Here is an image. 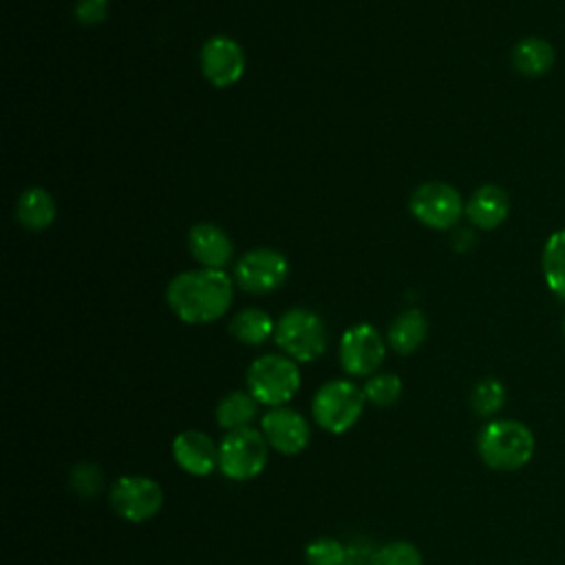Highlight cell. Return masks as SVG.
Wrapping results in <instances>:
<instances>
[{"label": "cell", "instance_id": "1", "mask_svg": "<svg viewBox=\"0 0 565 565\" xmlns=\"http://www.w3.org/2000/svg\"><path fill=\"white\" fill-rule=\"evenodd\" d=\"M234 298L232 280L223 269L177 274L166 289L172 313L188 324H207L225 316Z\"/></svg>", "mask_w": 565, "mask_h": 565}, {"label": "cell", "instance_id": "2", "mask_svg": "<svg viewBox=\"0 0 565 565\" xmlns=\"http://www.w3.org/2000/svg\"><path fill=\"white\" fill-rule=\"evenodd\" d=\"M534 450V433L519 419H492L477 435L479 459L499 472H512L527 466Z\"/></svg>", "mask_w": 565, "mask_h": 565}, {"label": "cell", "instance_id": "3", "mask_svg": "<svg viewBox=\"0 0 565 565\" xmlns=\"http://www.w3.org/2000/svg\"><path fill=\"white\" fill-rule=\"evenodd\" d=\"M245 382L258 404L276 408L296 397L300 388V369L298 362L287 355L265 353L247 366Z\"/></svg>", "mask_w": 565, "mask_h": 565}, {"label": "cell", "instance_id": "4", "mask_svg": "<svg viewBox=\"0 0 565 565\" xmlns=\"http://www.w3.org/2000/svg\"><path fill=\"white\" fill-rule=\"evenodd\" d=\"M364 391L351 380H329L316 391L311 399V415L322 430L342 435L358 424L364 413Z\"/></svg>", "mask_w": 565, "mask_h": 565}, {"label": "cell", "instance_id": "5", "mask_svg": "<svg viewBox=\"0 0 565 565\" xmlns=\"http://www.w3.org/2000/svg\"><path fill=\"white\" fill-rule=\"evenodd\" d=\"M276 344L294 362L318 360L329 344V333L324 320L309 309H289L280 316L274 331Z\"/></svg>", "mask_w": 565, "mask_h": 565}, {"label": "cell", "instance_id": "6", "mask_svg": "<svg viewBox=\"0 0 565 565\" xmlns=\"http://www.w3.org/2000/svg\"><path fill=\"white\" fill-rule=\"evenodd\" d=\"M269 457V444L260 428H241L225 433L218 444V470L230 481L256 479Z\"/></svg>", "mask_w": 565, "mask_h": 565}, {"label": "cell", "instance_id": "7", "mask_svg": "<svg viewBox=\"0 0 565 565\" xmlns=\"http://www.w3.org/2000/svg\"><path fill=\"white\" fill-rule=\"evenodd\" d=\"M115 514L128 523H143L159 514L163 505L161 486L143 475H124L108 490Z\"/></svg>", "mask_w": 565, "mask_h": 565}, {"label": "cell", "instance_id": "8", "mask_svg": "<svg viewBox=\"0 0 565 565\" xmlns=\"http://www.w3.org/2000/svg\"><path fill=\"white\" fill-rule=\"evenodd\" d=\"M411 214L426 227L433 230H448L452 227L459 216L466 212L461 194L444 183V181H428L422 183L408 201Z\"/></svg>", "mask_w": 565, "mask_h": 565}, {"label": "cell", "instance_id": "9", "mask_svg": "<svg viewBox=\"0 0 565 565\" xmlns=\"http://www.w3.org/2000/svg\"><path fill=\"white\" fill-rule=\"evenodd\" d=\"M338 355L344 373L353 377H371L384 362L386 344L373 324L360 322L342 333Z\"/></svg>", "mask_w": 565, "mask_h": 565}, {"label": "cell", "instance_id": "10", "mask_svg": "<svg viewBox=\"0 0 565 565\" xmlns=\"http://www.w3.org/2000/svg\"><path fill=\"white\" fill-rule=\"evenodd\" d=\"M234 276L241 289L249 294H269L287 280L289 263L271 247H256L238 258Z\"/></svg>", "mask_w": 565, "mask_h": 565}, {"label": "cell", "instance_id": "11", "mask_svg": "<svg viewBox=\"0 0 565 565\" xmlns=\"http://www.w3.org/2000/svg\"><path fill=\"white\" fill-rule=\"evenodd\" d=\"M260 433L265 435L269 448H274L278 455L294 457L302 452L309 446L311 428L302 413L289 406H276L269 408L260 417Z\"/></svg>", "mask_w": 565, "mask_h": 565}, {"label": "cell", "instance_id": "12", "mask_svg": "<svg viewBox=\"0 0 565 565\" xmlns=\"http://www.w3.org/2000/svg\"><path fill=\"white\" fill-rule=\"evenodd\" d=\"M245 64L243 46L227 35H214L201 46V73L216 88L236 84L245 73Z\"/></svg>", "mask_w": 565, "mask_h": 565}, {"label": "cell", "instance_id": "13", "mask_svg": "<svg viewBox=\"0 0 565 565\" xmlns=\"http://www.w3.org/2000/svg\"><path fill=\"white\" fill-rule=\"evenodd\" d=\"M172 459L183 472L207 477L218 468V446L203 430H183L172 439Z\"/></svg>", "mask_w": 565, "mask_h": 565}, {"label": "cell", "instance_id": "14", "mask_svg": "<svg viewBox=\"0 0 565 565\" xmlns=\"http://www.w3.org/2000/svg\"><path fill=\"white\" fill-rule=\"evenodd\" d=\"M188 249L205 269H223L234 254L230 236L212 223H196L190 227Z\"/></svg>", "mask_w": 565, "mask_h": 565}, {"label": "cell", "instance_id": "15", "mask_svg": "<svg viewBox=\"0 0 565 565\" xmlns=\"http://www.w3.org/2000/svg\"><path fill=\"white\" fill-rule=\"evenodd\" d=\"M510 212V196L503 188L494 183H486L472 192L470 201L466 203V216L479 230H494L499 227Z\"/></svg>", "mask_w": 565, "mask_h": 565}, {"label": "cell", "instance_id": "16", "mask_svg": "<svg viewBox=\"0 0 565 565\" xmlns=\"http://www.w3.org/2000/svg\"><path fill=\"white\" fill-rule=\"evenodd\" d=\"M554 62V46L545 38H523L512 49V66L523 77H541L552 71Z\"/></svg>", "mask_w": 565, "mask_h": 565}, {"label": "cell", "instance_id": "17", "mask_svg": "<svg viewBox=\"0 0 565 565\" xmlns=\"http://www.w3.org/2000/svg\"><path fill=\"white\" fill-rule=\"evenodd\" d=\"M428 335V320L419 309L402 311L388 327V347L399 355H411Z\"/></svg>", "mask_w": 565, "mask_h": 565}, {"label": "cell", "instance_id": "18", "mask_svg": "<svg viewBox=\"0 0 565 565\" xmlns=\"http://www.w3.org/2000/svg\"><path fill=\"white\" fill-rule=\"evenodd\" d=\"M15 216L22 227L31 232H40L53 223L55 201L44 188H29L18 196Z\"/></svg>", "mask_w": 565, "mask_h": 565}, {"label": "cell", "instance_id": "19", "mask_svg": "<svg viewBox=\"0 0 565 565\" xmlns=\"http://www.w3.org/2000/svg\"><path fill=\"white\" fill-rule=\"evenodd\" d=\"M258 406L260 404L254 399L249 391H232L221 397V402L216 404L214 417L223 430L232 433V430L247 428L256 419Z\"/></svg>", "mask_w": 565, "mask_h": 565}, {"label": "cell", "instance_id": "20", "mask_svg": "<svg viewBox=\"0 0 565 565\" xmlns=\"http://www.w3.org/2000/svg\"><path fill=\"white\" fill-rule=\"evenodd\" d=\"M230 335L247 347H258L263 344L269 335H274L276 331V322L271 320L269 313H265L258 307H247L241 309L238 313H234V318L230 320L227 327Z\"/></svg>", "mask_w": 565, "mask_h": 565}, {"label": "cell", "instance_id": "21", "mask_svg": "<svg viewBox=\"0 0 565 565\" xmlns=\"http://www.w3.org/2000/svg\"><path fill=\"white\" fill-rule=\"evenodd\" d=\"M541 269L547 287L565 298V227L550 234L541 254Z\"/></svg>", "mask_w": 565, "mask_h": 565}, {"label": "cell", "instance_id": "22", "mask_svg": "<svg viewBox=\"0 0 565 565\" xmlns=\"http://www.w3.org/2000/svg\"><path fill=\"white\" fill-rule=\"evenodd\" d=\"M505 402V386L497 377L479 380L470 391V406L481 417H492Z\"/></svg>", "mask_w": 565, "mask_h": 565}, {"label": "cell", "instance_id": "23", "mask_svg": "<svg viewBox=\"0 0 565 565\" xmlns=\"http://www.w3.org/2000/svg\"><path fill=\"white\" fill-rule=\"evenodd\" d=\"M402 380L395 373H375L362 386L366 402H371L377 408H388L397 404V399L402 397Z\"/></svg>", "mask_w": 565, "mask_h": 565}, {"label": "cell", "instance_id": "24", "mask_svg": "<svg viewBox=\"0 0 565 565\" xmlns=\"http://www.w3.org/2000/svg\"><path fill=\"white\" fill-rule=\"evenodd\" d=\"M344 558L347 545L333 536H318L305 547L307 565H344Z\"/></svg>", "mask_w": 565, "mask_h": 565}, {"label": "cell", "instance_id": "25", "mask_svg": "<svg viewBox=\"0 0 565 565\" xmlns=\"http://www.w3.org/2000/svg\"><path fill=\"white\" fill-rule=\"evenodd\" d=\"M373 565H424V558L413 543L393 541L375 552Z\"/></svg>", "mask_w": 565, "mask_h": 565}, {"label": "cell", "instance_id": "26", "mask_svg": "<svg viewBox=\"0 0 565 565\" xmlns=\"http://www.w3.org/2000/svg\"><path fill=\"white\" fill-rule=\"evenodd\" d=\"M71 488L79 497H95L102 490V472L95 463H77L71 472Z\"/></svg>", "mask_w": 565, "mask_h": 565}, {"label": "cell", "instance_id": "27", "mask_svg": "<svg viewBox=\"0 0 565 565\" xmlns=\"http://www.w3.org/2000/svg\"><path fill=\"white\" fill-rule=\"evenodd\" d=\"M108 15V0H77L75 2V18L84 26H95L104 22Z\"/></svg>", "mask_w": 565, "mask_h": 565}, {"label": "cell", "instance_id": "28", "mask_svg": "<svg viewBox=\"0 0 565 565\" xmlns=\"http://www.w3.org/2000/svg\"><path fill=\"white\" fill-rule=\"evenodd\" d=\"M375 552H369L366 545H349L344 565H373Z\"/></svg>", "mask_w": 565, "mask_h": 565}, {"label": "cell", "instance_id": "29", "mask_svg": "<svg viewBox=\"0 0 565 565\" xmlns=\"http://www.w3.org/2000/svg\"><path fill=\"white\" fill-rule=\"evenodd\" d=\"M563 333H565V318H563Z\"/></svg>", "mask_w": 565, "mask_h": 565}]
</instances>
